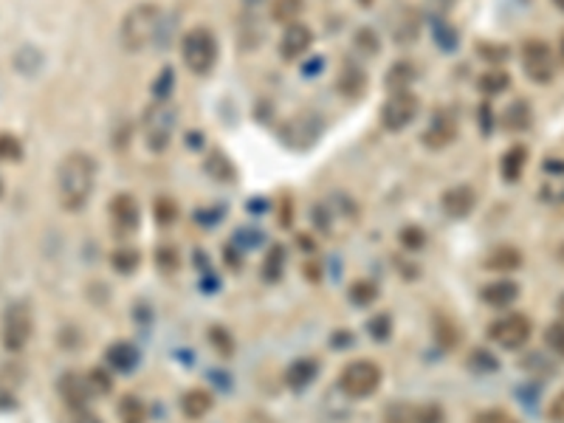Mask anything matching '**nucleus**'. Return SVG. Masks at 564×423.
Returning a JSON list of instances; mask_svg holds the SVG:
<instances>
[{"mask_svg": "<svg viewBox=\"0 0 564 423\" xmlns=\"http://www.w3.org/2000/svg\"><path fill=\"white\" fill-rule=\"evenodd\" d=\"M0 195H4V181H0Z\"/></svg>", "mask_w": 564, "mask_h": 423, "instance_id": "49", "label": "nucleus"}, {"mask_svg": "<svg viewBox=\"0 0 564 423\" xmlns=\"http://www.w3.org/2000/svg\"><path fill=\"white\" fill-rule=\"evenodd\" d=\"M559 56H561V63H564V34H561V43H559Z\"/></svg>", "mask_w": 564, "mask_h": 423, "instance_id": "46", "label": "nucleus"}, {"mask_svg": "<svg viewBox=\"0 0 564 423\" xmlns=\"http://www.w3.org/2000/svg\"><path fill=\"white\" fill-rule=\"evenodd\" d=\"M175 130V110L167 105V99H155L144 110V142L152 152H164L172 142Z\"/></svg>", "mask_w": 564, "mask_h": 423, "instance_id": "6", "label": "nucleus"}, {"mask_svg": "<svg viewBox=\"0 0 564 423\" xmlns=\"http://www.w3.org/2000/svg\"><path fill=\"white\" fill-rule=\"evenodd\" d=\"M88 381H91L93 395H108V393H110V376H108V373H102V370H91V373H88Z\"/></svg>", "mask_w": 564, "mask_h": 423, "instance_id": "37", "label": "nucleus"}, {"mask_svg": "<svg viewBox=\"0 0 564 423\" xmlns=\"http://www.w3.org/2000/svg\"><path fill=\"white\" fill-rule=\"evenodd\" d=\"M376 294H378V288L373 282H356L353 288H350V297L356 299V305H369L376 299Z\"/></svg>", "mask_w": 564, "mask_h": 423, "instance_id": "35", "label": "nucleus"}, {"mask_svg": "<svg viewBox=\"0 0 564 423\" xmlns=\"http://www.w3.org/2000/svg\"><path fill=\"white\" fill-rule=\"evenodd\" d=\"M386 331H390V328H386V316H378L376 322H369V333H376V336H386Z\"/></svg>", "mask_w": 564, "mask_h": 423, "instance_id": "44", "label": "nucleus"}, {"mask_svg": "<svg viewBox=\"0 0 564 423\" xmlns=\"http://www.w3.org/2000/svg\"><path fill=\"white\" fill-rule=\"evenodd\" d=\"M74 423H102V420L96 418L93 412H88V410H76V415H74Z\"/></svg>", "mask_w": 564, "mask_h": 423, "instance_id": "45", "label": "nucleus"}, {"mask_svg": "<svg viewBox=\"0 0 564 423\" xmlns=\"http://www.w3.org/2000/svg\"><path fill=\"white\" fill-rule=\"evenodd\" d=\"M175 218H178V206H175V201H169V198L155 201V220L167 226V223H175Z\"/></svg>", "mask_w": 564, "mask_h": 423, "instance_id": "34", "label": "nucleus"}, {"mask_svg": "<svg viewBox=\"0 0 564 423\" xmlns=\"http://www.w3.org/2000/svg\"><path fill=\"white\" fill-rule=\"evenodd\" d=\"M317 373H319V364L314 358H299L285 370V384L291 390H305L308 384L317 378Z\"/></svg>", "mask_w": 564, "mask_h": 423, "instance_id": "21", "label": "nucleus"}, {"mask_svg": "<svg viewBox=\"0 0 564 423\" xmlns=\"http://www.w3.org/2000/svg\"><path fill=\"white\" fill-rule=\"evenodd\" d=\"M381 384V367L376 361L369 358H359V361H350L347 367L339 376V387L344 395L350 398H367L378 390Z\"/></svg>", "mask_w": 564, "mask_h": 423, "instance_id": "5", "label": "nucleus"}, {"mask_svg": "<svg viewBox=\"0 0 564 423\" xmlns=\"http://www.w3.org/2000/svg\"><path fill=\"white\" fill-rule=\"evenodd\" d=\"M559 311H561V316H564V294L559 297Z\"/></svg>", "mask_w": 564, "mask_h": 423, "instance_id": "47", "label": "nucleus"}, {"mask_svg": "<svg viewBox=\"0 0 564 423\" xmlns=\"http://www.w3.org/2000/svg\"><path fill=\"white\" fill-rule=\"evenodd\" d=\"M455 136H457V125H455V119L449 117V113H435V119H432L430 130L423 133V144H426V147H432V150H438V147L452 144Z\"/></svg>", "mask_w": 564, "mask_h": 423, "instance_id": "15", "label": "nucleus"}, {"mask_svg": "<svg viewBox=\"0 0 564 423\" xmlns=\"http://www.w3.org/2000/svg\"><path fill=\"white\" fill-rule=\"evenodd\" d=\"M418 108H421V102L412 91H395L390 99H386V105L381 108V122L386 130H403L415 122Z\"/></svg>", "mask_w": 564, "mask_h": 423, "instance_id": "9", "label": "nucleus"}, {"mask_svg": "<svg viewBox=\"0 0 564 423\" xmlns=\"http://www.w3.org/2000/svg\"><path fill=\"white\" fill-rule=\"evenodd\" d=\"M282 139L291 147H310L319 139V122L314 117H297V119H288L285 130H282Z\"/></svg>", "mask_w": 564, "mask_h": 423, "instance_id": "14", "label": "nucleus"}, {"mask_svg": "<svg viewBox=\"0 0 564 423\" xmlns=\"http://www.w3.org/2000/svg\"><path fill=\"white\" fill-rule=\"evenodd\" d=\"M544 348L564 358V322H553L548 331H544Z\"/></svg>", "mask_w": 564, "mask_h": 423, "instance_id": "30", "label": "nucleus"}, {"mask_svg": "<svg viewBox=\"0 0 564 423\" xmlns=\"http://www.w3.org/2000/svg\"><path fill=\"white\" fill-rule=\"evenodd\" d=\"M110 226H113V232L119 235V237H127L133 235L135 229H139V220H142V209H139V201H135L133 195H127V192H119L110 206Z\"/></svg>", "mask_w": 564, "mask_h": 423, "instance_id": "10", "label": "nucleus"}, {"mask_svg": "<svg viewBox=\"0 0 564 423\" xmlns=\"http://www.w3.org/2000/svg\"><path fill=\"white\" fill-rule=\"evenodd\" d=\"M421 31V17L415 14V9L410 6H403L398 14H395V23H393V37H395V43L406 46V43H412L415 37Z\"/></svg>", "mask_w": 564, "mask_h": 423, "instance_id": "20", "label": "nucleus"}, {"mask_svg": "<svg viewBox=\"0 0 564 423\" xmlns=\"http://www.w3.org/2000/svg\"><path fill=\"white\" fill-rule=\"evenodd\" d=\"M415 423H446V415L438 403H430V407L415 410Z\"/></svg>", "mask_w": 564, "mask_h": 423, "instance_id": "36", "label": "nucleus"}, {"mask_svg": "<svg viewBox=\"0 0 564 423\" xmlns=\"http://www.w3.org/2000/svg\"><path fill=\"white\" fill-rule=\"evenodd\" d=\"M519 297V285L514 280H494L480 291V299L491 307H508Z\"/></svg>", "mask_w": 564, "mask_h": 423, "instance_id": "16", "label": "nucleus"}, {"mask_svg": "<svg viewBox=\"0 0 564 423\" xmlns=\"http://www.w3.org/2000/svg\"><path fill=\"white\" fill-rule=\"evenodd\" d=\"M159 26H161V9L155 4H139L133 6L125 21H122V46L130 54H139L147 46H152V40L159 37Z\"/></svg>", "mask_w": 564, "mask_h": 423, "instance_id": "2", "label": "nucleus"}, {"mask_svg": "<svg viewBox=\"0 0 564 423\" xmlns=\"http://www.w3.org/2000/svg\"><path fill=\"white\" fill-rule=\"evenodd\" d=\"M364 88H367V73L356 63H347L339 73V91L347 96V99H359Z\"/></svg>", "mask_w": 564, "mask_h": 423, "instance_id": "22", "label": "nucleus"}, {"mask_svg": "<svg viewBox=\"0 0 564 423\" xmlns=\"http://www.w3.org/2000/svg\"><path fill=\"white\" fill-rule=\"evenodd\" d=\"M423 240H426V237H423V229L410 226V229H403V232H401V243H403L406 248H412V252L423 246Z\"/></svg>", "mask_w": 564, "mask_h": 423, "instance_id": "40", "label": "nucleus"}, {"mask_svg": "<svg viewBox=\"0 0 564 423\" xmlns=\"http://www.w3.org/2000/svg\"><path fill=\"white\" fill-rule=\"evenodd\" d=\"M119 420L122 423H147V407L142 398L135 395H125L119 401Z\"/></svg>", "mask_w": 564, "mask_h": 423, "instance_id": "26", "label": "nucleus"}, {"mask_svg": "<svg viewBox=\"0 0 564 423\" xmlns=\"http://www.w3.org/2000/svg\"><path fill=\"white\" fill-rule=\"evenodd\" d=\"M531 119H534V113L528 108V102L525 99H516L508 105V110H505V117H502V125L514 130V133H522V130H528L531 127Z\"/></svg>", "mask_w": 564, "mask_h": 423, "instance_id": "23", "label": "nucleus"}, {"mask_svg": "<svg viewBox=\"0 0 564 423\" xmlns=\"http://www.w3.org/2000/svg\"><path fill=\"white\" fill-rule=\"evenodd\" d=\"M34 333V316H31V307L26 299H17L6 307L4 314V328H0V336H4V348L9 353H21L29 339Z\"/></svg>", "mask_w": 564, "mask_h": 423, "instance_id": "4", "label": "nucleus"}, {"mask_svg": "<svg viewBox=\"0 0 564 423\" xmlns=\"http://www.w3.org/2000/svg\"><path fill=\"white\" fill-rule=\"evenodd\" d=\"M209 339H212V344H218V350L223 356H231V348H235V341H231V336L223 328H215V331L209 333Z\"/></svg>", "mask_w": 564, "mask_h": 423, "instance_id": "39", "label": "nucleus"}, {"mask_svg": "<svg viewBox=\"0 0 564 423\" xmlns=\"http://www.w3.org/2000/svg\"><path fill=\"white\" fill-rule=\"evenodd\" d=\"M412 76H415V71H412L410 63H398V65L390 68V76H386V85L395 88V91H406V85L412 82Z\"/></svg>", "mask_w": 564, "mask_h": 423, "instance_id": "29", "label": "nucleus"}, {"mask_svg": "<svg viewBox=\"0 0 564 423\" xmlns=\"http://www.w3.org/2000/svg\"><path fill=\"white\" fill-rule=\"evenodd\" d=\"M390 423H415V410L395 407V410L390 412Z\"/></svg>", "mask_w": 564, "mask_h": 423, "instance_id": "42", "label": "nucleus"}, {"mask_svg": "<svg viewBox=\"0 0 564 423\" xmlns=\"http://www.w3.org/2000/svg\"><path fill=\"white\" fill-rule=\"evenodd\" d=\"M305 9V0H271V17L277 23H294Z\"/></svg>", "mask_w": 564, "mask_h": 423, "instance_id": "25", "label": "nucleus"}, {"mask_svg": "<svg viewBox=\"0 0 564 423\" xmlns=\"http://www.w3.org/2000/svg\"><path fill=\"white\" fill-rule=\"evenodd\" d=\"M282 268H285V252H282V246H271L268 248V255L263 260V277L268 282H277L282 277Z\"/></svg>", "mask_w": 564, "mask_h": 423, "instance_id": "27", "label": "nucleus"}, {"mask_svg": "<svg viewBox=\"0 0 564 423\" xmlns=\"http://www.w3.org/2000/svg\"><path fill=\"white\" fill-rule=\"evenodd\" d=\"M525 164H528V150H525L522 144L511 147V150L502 156V178H505V181H519Z\"/></svg>", "mask_w": 564, "mask_h": 423, "instance_id": "24", "label": "nucleus"}, {"mask_svg": "<svg viewBox=\"0 0 564 423\" xmlns=\"http://www.w3.org/2000/svg\"><path fill=\"white\" fill-rule=\"evenodd\" d=\"M181 56H184V65L192 73L206 76L218 63V40H215V34H212L206 26L189 29L187 37H184V43H181Z\"/></svg>", "mask_w": 564, "mask_h": 423, "instance_id": "3", "label": "nucleus"}, {"mask_svg": "<svg viewBox=\"0 0 564 423\" xmlns=\"http://www.w3.org/2000/svg\"><path fill=\"white\" fill-rule=\"evenodd\" d=\"M60 395L63 401L68 403V407L76 412V410H88V401L93 398V390H91V381L88 376H80V373H65L60 378Z\"/></svg>", "mask_w": 564, "mask_h": 423, "instance_id": "11", "label": "nucleus"}, {"mask_svg": "<svg viewBox=\"0 0 564 423\" xmlns=\"http://www.w3.org/2000/svg\"><path fill=\"white\" fill-rule=\"evenodd\" d=\"M508 85H511V76L505 71H489V73H482V80H480V88L485 93H499Z\"/></svg>", "mask_w": 564, "mask_h": 423, "instance_id": "32", "label": "nucleus"}, {"mask_svg": "<svg viewBox=\"0 0 564 423\" xmlns=\"http://www.w3.org/2000/svg\"><path fill=\"white\" fill-rule=\"evenodd\" d=\"M482 265L489 268V272H502V274L516 272L522 265V252L514 246H497L489 252V257L482 260Z\"/></svg>", "mask_w": 564, "mask_h": 423, "instance_id": "18", "label": "nucleus"}, {"mask_svg": "<svg viewBox=\"0 0 564 423\" xmlns=\"http://www.w3.org/2000/svg\"><path fill=\"white\" fill-rule=\"evenodd\" d=\"M212 403H215L212 393L195 387V390H189V393L181 395V412H184V418H189V420H204V418L209 415V410H212Z\"/></svg>", "mask_w": 564, "mask_h": 423, "instance_id": "19", "label": "nucleus"}, {"mask_svg": "<svg viewBox=\"0 0 564 423\" xmlns=\"http://www.w3.org/2000/svg\"><path fill=\"white\" fill-rule=\"evenodd\" d=\"M553 4H556V9H561V12H564V0H553Z\"/></svg>", "mask_w": 564, "mask_h": 423, "instance_id": "48", "label": "nucleus"}, {"mask_svg": "<svg viewBox=\"0 0 564 423\" xmlns=\"http://www.w3.org/2000/svg\"><path fill=\"white\" fill-rule=\"evenodd\" d=\"M139 252H135V248H119V252L113 255V268L116 272H122V274H130V272H135V268H139Z\"/></svg>", "mask_w": 564, "mask_h": 423, "instance_id": "31", "label": "nucleus"}, {"mask_svg": "<svg viewBox=\"0 0 564 423\" xmlns=\"http://www.w3.org/2000/svg\"><path fill=\"white\" fill-rule=\"evenodd\" d=\"M548 418L553 423H564V390L551 401V407H548Z\"/></svg>", "mask_w": 564, "mask_h": 423, "instance_id": "41", "label": "nucleus"}, {"mask_svg": "<svg viewBox=\"0 0 564 423\" xmlns=\"http://www.w3.org/2000/svg\"><path fill=\"white\" fill-rule=\"evenodd\" d=\"M489 336L502 350H519L531 339V319L525 314H508V316L491 322Z\"/></svg>", "mask_w": 564, "mask_h": 423, "instance_id": "8", "label": "nucleus"}, {"mask_svg": "<svg viewBox=\"0 0 564 423\" xmlns=\"http://www.w3.org/2000/svg\"><path fill=\"white\" fill-rule=\"evenodd\" d=\"M443 209H446V215L449 218H469L474 206H477V192L472 186H449L443 192V198H440Z\"/></svg>", "mask_w": 564, "mask_h": 423, "instance_id": "12", "label": "nucleus"}, {"mask_svg": "<svg viewBox=\"0 0 564 423\" xmlns=\"http://www.w3.org/2000/svg\"><path fill=\"white\" fill-rule=\"evenodd\" d=\"M310 46H314V31H310L308 26H302V23H291L282 31L280 54L285 56V60H299L302 54L310 51Z\"/></svg>", "mask_w": 564, "mask_h": 423, "instance_id": "13", "label": "nucleus"}, {"mask_svg": "<svg viewBox=\"0 0 564 423\" xmlns=\"http://www.w3.org/2000/svg\"><path fill=\"white\" fill-rule=\"evenodd\" d=\"M474 423H516V418L505 410H485L474 418Z\"/></svg>", "mask_w": 564, "mask_h": 423, "instance_id": "38", "label": "nucleus"}, {"mask_svg": "<svg viewBox=\"0 0 564 423\" xmlns=\"http://www.w3.org/2000/svg\"><path fill=\"white\" fill-rule=\"evenodd\" d=\"M477 51L482 60H491V63H502L511 56V48L508 46H497V43H477Z\"/></svg>", "mask_w": 564, "mask_h": 423, "instance_id": "33", "label": "nucleus"}, {"mask_svg": "<svg viewBox=\"0 0 564 423\" xmlns=\"http://www.w3.org/2000/svg\"><path fill=\"white\" fill-rule=\"evenodd\" d=\"M23 159V144L12 133H0V161H21Z\"/></svg>", "mask_w": 564, "mask_h": 423, "instance_id": "28", "label": "nucleus"}, {"mask_svg": "<svg viewBox=\"0 0 564 423\" xmlns=\"http://www.w3.org/2000/svg\"><path fill=\"white\" fill-rule=\"evenodd\" d=\"M96 186V161L88 152H68L56 164V203L65 212H80L93 195Z\"/></svg>", "mask_w": 564, "mask_h": 423, "instance_id": "1", "label": "nucleus"}, {"mask_svg": "<svg viewBox=\"0 0 564 423\" xmlns=\"http://www.w3.org/2000/svg\"><path fill=\"white\" fill-rule=\"evenodd\" d=\"M105 361L116 373H133L135 364H139V350H135L130 341H113L105 353Z\"/></svg>", "mask_w": 564, "mask_h": 423, "instance_id": "17", "label": "nucleus"}, {"mask_svg": "<svg viewBox=\"0 0 564 423\" xmlns=\"http://www.w3.org/2000/svg\"><path fill=\"white\" fill-rule=\"evenodd\" d=\"M522 68L536 85H548L556 76V54L544 40H528L522 46Z\"/></svg>", "mask_w": 564, "mask_h": 423, "instance_id": "7", "label": "nucleus"}, {"mask_svg": "<svg viewBox=\"0 0 564 423\" xmlns=\"http://www.w3.org/2000/svg\"><path fill=\"white\" fill-rule=\"evenodd\" d=\"M361 43L367 46V51H369V54H378V40H376V34H369L367 29H361V31H359V46H361Z\"/></svg>", "mask_w": 564, "mask_h": 423, "instance_id": "43", "label": "nucleus"}]
</instances>
